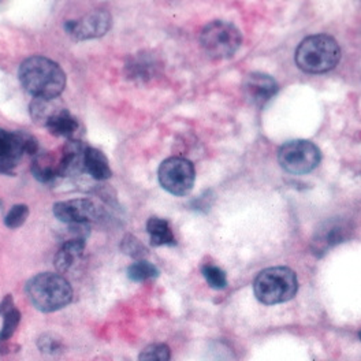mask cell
Masks as SVG:
<instances>
[{"instance_id": "cell-4", "label": "cell", "mask_w": 361, "mask_h": 361, "mask_svg": "<svg viewBox=\"0 0 361 361\" xmlns=\"http://www.w3.org/2000/svg\"><path fill=\"white\" fill-rule=\"evenodd\" d=\"M297 290V276L294 271L288 267H271L263 270L253 282L256 298L266 305L286 302L293 298Z\"/></svg>"}, {"instance_id": "cell-16", "label": "cell", "mask_w": 361, "mask_h": 361, "mask_svg": "<svg viewBox=\"0 0 361 361\" xmlns=\"http://www.w3.org/2000/svg\"><path fill=\"white\" fill-rule=\"evenodd\" d=\"M45 128L51 135L66 137L71 141L75 140V135L80 129V123L71 114L68 113V109H63L48 121Z\"/></svg>"}, {"instance_id": "cell-5", "label": "cell", "mask_w": 361, "mask_h": 361, "mask_svg": "<svg viewBox=\"0 0 361 361\" xmlns=\"http://www.w3.org/2000/svg\"><path fill=\"white\" fill-rule=\"evenodd\" d=\"M204 51L214 59L233 56L243 44V35L233 23L212 21L204 26L200 35Z\"/></svg>"}, {"instance_id": "cell-21", "label": "cell", "mask_w": 361, "mask_h": 361, "mask_svg": "<svg viewBox=\"0 0 361 361\" xmlns=\"http://www.w3.org/2000/svg\"><path fill=\"white\" fill-rule=\"evenodd\" d=\"M159 275V270L147 260H137L128 269V276L133 282H145L148 279H154Z\"/></svg>"}, {"instance_id": "cell-18", "label": "cell", "mask_w": 361, "mask_h": 361, "mask_svg": "<svg viewBox=\"0 0 361 361\" xmlns=\"http://www.w3.org/2000/svg\"><path fill=\"white\" fill-rule=\"evenodd\" d=\"M63 109L58 99H35L29 106V114L36 125L45 128L48 121Z\"/></svg>"}, {"instance_id": "cell-10", "label": "cell", "mask_w": 361, "mask_h": 361, "mask_svg": "<svg viewBox=\"0 0 361 361\" xmlns=\"http://www.w3.org/2000/svg\"><path fill=\"white\" fill-rule=\"evenodd\" d=\"M52 212L63 224L88 225L100 218L102 208L90 199H75L55 204Z\"/></svg>"}, {"instance_id": "cell-15", "label": "cell", "mask_w": 361, "mask_h": 361, "mask_svg": "<svg viewBox=\"0 0 361 361\" xmlns=\"http://www.w3.org/2000/svg\"><path fill=\"white\" fill-rule=\"evenodd\" d=\"M85 240L82 237H71L68 240L55 255V269L61 274L74 270L84 256Z\"/></svg>"}, {"instance_id": "cell-27", "label": "cell", "mask_w": 361, "mask_h": 361, "mask_svg": "<svg viewBox=\"0 0 361 361\" xmlns=\"http://www.w3.org/2000/svg\"><path fill=\"white\" fill-rule=\"evenodd\" d=\"M39 349L45 355H56L62 349V343L52 336H43L39 339Z\"/></svg>"}, {"instance_id": "cell-8", "label": "cell", "mask_w": 361, "mask_h": 361, "mask_svg": "<svg viewBox=\"0 0 361 361\" xmlns=\"http://www.w3.org/2000/svg\"><path fill=\"white\" fill-rule=\"evenodd\" d=\"M158 176L161 188L174 196L189 195L196 180L193 163L178 157L166 159L159 167Z\"/></svg>"}, {"instance_id": "cell-30", "label": "cell", "mask_w": 361, "mask_h": 361, "mask_svg": "<svg viewBox=\"0 0 361 361\" xmlns=\"http://www.w3.org/2000/svg\"><path fill=\"white\" fill-rule=\"evenodd\" d=\"M360 339H361V333H360Z\"/></svg>"}, {"instance_id": "cell-14", "label": "cell", "mask_w": 361, "mask_h": 361, "mask_svg": "<svg viewBox=\"0 0 361 361\" xmlns=\"http://www.w3.org/2000/svg\"><path fill=\"white\" fill-rule=\"evenodd\" d=\"M87 148L81 141L71 140L63 148L62 157L58 161L59 177H75L85 173V152Z\"/></svg>"}, {"instance_id": "cell-25", "label": "cell", "mask_w": 361, "mask_h": 361, "mask_svg": "<svg viewBox=\"0 0 361 361\" xmlns=\"http://www.w3.org/2000/svg\"><path fill=\"white\" fill-rule=\"evenodd\" d=\"M204 278L207 281V283L212 288V289H225L227 285V278H226L225 271L214 264H205L203 267Z\"/></svg>"}, {"instance_id": "cell-29", "label": "cell", "mask_w": 361, "mask_h": 361, "mask_svg": "<svg viewBox=\"0 0 361 361\" xmlns=\"http://www.w3.org/2000/svg\"><path fill=\"white\" fill-rule=\"evenodd\" d=\"M0 207H1V202H0Z\"/></svg>"}, {"instance_id": "cell-19", "label": "cell", "mask_w": 361, "mask_h": 361, "mask_svg": "<svg viewBox=\"0 0 361 361\" xmlns=\"http://www.w3.org/2000/svg\"><path fill=\"white\" fill-rule=\"evenodd\" d=\"M147 231L151 238V244L154 247H163V245H176V237L170 224L161 218H149L147 222Z\"/></svg>"}, {"instance_id": "cell-13", "label": "cell", "mask_w": 361, "mask_h": 361, "mask_svg": "<svg viewBox=\"0 0 361 361\" xmlns=\"http://www.w3.org/2000/svg\"><path fill=\"white\" fill-rule=\"evenodd\" d=\"M160 62L151 52H138L129 56L125 63V74L135 82H148L160 73Z\"/></svg>"}, {"instance_id": "cell-26", "label": "cell", "mask_w": 361, "mask_h": 361, "mask_svg": "<svg viewBox=\"0 0 361 361\" xmlns=\"http://www.w3.org/2000/svg\"><path fill=\"white\" fill-rule=\"evenodd\" d=\"M29 215V208L25 204H17L14 207H11V209L7 212L6 219H4V225L8 228H18L25 224V221L27 219Z\"/></svg>"}, {"instance_id": "cell-12", "label": "cell", "mask_w": 361, "mask_h": 361, "mask_svg": "<svg viewBox=\"0 0 361 361\" xmlns=\"http://www.w3.org/2000/svg\"><path fill=\"white\" fill-rule=\"evenodd\" d=\"M278 92L276 81L264 73H252L244 81V93L256 107H263Z\"/></svg>"}, {"instance_id": "cell-6", "label": "cell", "mask_w": 361, "mask_h": 361, "mask_svg": "<svg viewBox=\"0 0 361 361\" xmlns=\"http://www.w3.org/2000/svg\"><path fill=\"white\" fill-rule=\"evenodd\" d=\"M40 152L39 141L26 132H8L0 128V174L13 176L23 154L36 157Z\"/></svg>"}, {"instance_id": "cell-11", "label": "cell", "mask_w": 361, "mask_h": 361, "mask_svg": "<svg viewBox=\"0 0 361 361\" xmlns=\"http://www.w3.org/2000/svg\"><path fill=\"white\" fill-rule=\"evenodd\" d=\"M352 231V225L349 222L343 219H329L316 230L311 249L317 257H322L330 249L349 240Z\"/></svg>"}, {"instance_id": "cell-7", "label": "cell", "mask_w": 361, "mask_h": 361, "mask_svg": "<svg viewBox=\"0 0 361 361\" xmlns=\"http://www.w3.org/2000/svg\"><path fill=\"white\" fill-rule=\"evenodd\" d=\"M322 160L320 149L307 140L285 142L278 151V161L283 170L301 176L314 171Z\"/></svg>"}, {"instance_id": "cell-2", "label": "cell", "mask_w": 361, "mask_h": 361, "mask_svg": "<svg viewBox=\"0 0 361 361\" xmlns=\"http://www.w3.org/2000/svg\"><path fill=\"white\" fill-rule=\"evenodd\" d=\"M29 301L42 312H55L68 305L73 300V289L61 274L43 272L33 276L26 285Z\"/></svg>"}, {"instance_id": "cell-17", "label": "cell", "mask_w": 361, "mask_h": 361, "mask_svg": "<svg viewBox=\"0 0 361 361\" xmlns=\"http://www.w3.org/2000/svg\"><path fill=\"white\" fill-rule=\"evenodd\" d=\"M85 173L97 180H109L113 176L106 155L92 147H88L85 152Z\"/></svg>"}, {"instance_id": "cell-9", "label": "cell", "mask_w": 361, "mask_h": 361, "mask_svg": "<svg viewBox=\"0 0 361 361\" xmlns=\"http://www.w3.org/2000/svg\"><path fill=\"white\" fill-rule=\"evenodd\" d=\"M113 26V17L107 10H93L80 20L68 21L65 30L68 35L81 42L103 37Z\"/></svg>"}, {"instance_id": "cell-1", "label": "cell", "mask_w": 361, "mask_h": 361, "mask_svg": "<svg viewBox=\"0 0 361 361\" xmlns=\"http://www.w3.org/2000/svg\"><path fill=\"white\" fill-rule=\"evenodd\" d=\"M18 77L23 88L35 99H58L66 87L65 71L44 56H32L23 61Z\"/></svg>"}, {"instance_id": "cell-28", "label": "cell", "mask_w": 361, "mask_h": 361, "mask_svg": "<svg viewBox=\"0 0 361 361\" xmlns=\"http://www.w3.org/2000/svg\"><path fill=\"white\" fill-rule=\"evenodd\" d=\"M14 300L11 294H7L1 301H0V316L4 315L6 312H8L11 308H14Z\"/></svg>"}, {"instance_id": "cell-3", "label": "cell", "mask_w": 361, "mask_h": 361, "mask_svg": "<svg viewBox=\"0 0 361 361\" xmlns=\"http://www.w3.org/2000/svg\"><path fill=\"white\" fill-rule=\"evenodd\" d=\"M295 65L305 73L322 74L338 65L341 48L327 35H315L304 39L295 49Z\"/></svg>"}, {"instance_id": "cell-22", "label": "cell", "mask_w": 361, "mask_h": 361, "mask_svg": "<svg viewBox=\"0 0 361 361\" xmlns=\"http://www.w3.org/2000/svg\"><path fill=\"white\" fill-rule=\"evenodd\" d=\"M171 352L166 343H152L142 349L138 361H170Z\"/></svg>"}, {"instance_id": "cell-23", "label": "cell", "mask_w": 361, "mask_h": 361, "mask_svg": "<svg viewBox=\"0 0 361 361\" xmlns=\"http://www.w3.org/2000/svg\"><path fill=\"white\" fill-rule=\"evenodd\" d=\"M21 322V312L14 307L3 315V327L0 330V341L7 342L11 338Z\"/></svg>"}, {"instance_id": "cell-20", "label": "cell", "mask_w": 361, "mask_h": 361, "mask_svg": "<svg viewBox=\"0 0 361 361\" xmlns=\"http://www.w3.org/2000/svg\"><path fill=\"white\" fill-rule=\"evenodd\" d=\"M32 173L40 182H51L58 177V161L49 152H39L33 159Z\"/></svg>"}, {"instance_id": "cell-24", "label": "cell", "mask_w": 361, "mask_h": 361, "mask_svg": "<svg viewBox=\"0 0 361 361\" xmlns=\"http://www.w3.org/2000/svg\"><path fill=\"white\" fill-rule=\"evenodd\" d=\"M121 249L125 255L137 259V260H144V257L148 255V250L144 247V244L140 243L133 234H126L122 238Z\"/></svg>"}]
</instances>
